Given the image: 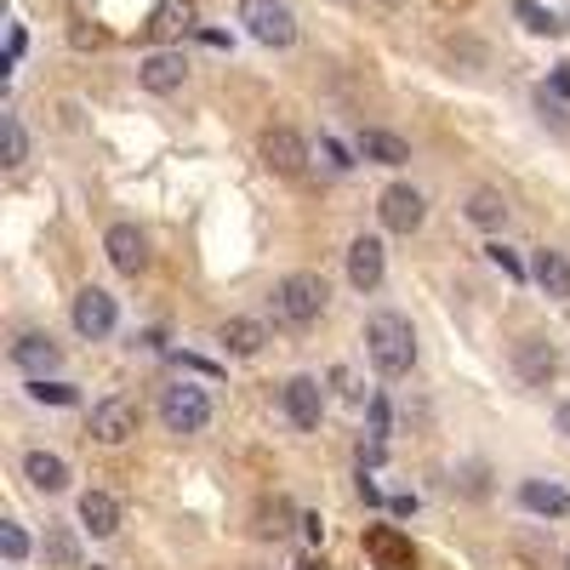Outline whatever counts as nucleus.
Here are the masks:
<instances>
[{"label": "nucleus", "mask_w": 570, "mask_h": 570, "mask_svg": "<svg viewBox=\"0 0 570 570\" xmlns=\"http://www.w3.org/2000/svg\"><path fill=\"white\" fill-rule=\"evenodd\" d=\"M365 360L376 365V376H389V383H400V376H411L416 365V331L405 314L383 308L365 320Z\"/></svg>", "instance_id": "obj_1"}, {"label": "nucleus", "mask_w": 570, "mask_h": 570, "mask_svg": "<svg viewBox=\"0 0 570 570\" xmlns=\"http://www.w3.org/2000/svg\"><path fill=\"white\" fill-rule=\"evenodd\" d=\"M325 303H331V292H325V279L320 274H285L279 285H274V314L285 320V325H314L320 314H325Z\"/></svg>", "instance_id": "obj_2"}, {"label": "nucleus", "mask_w": 570, "mask_h": 570, "mask_svg": "<svg viewBox=\"0 0 570 570\" xmlns=\"http://www.w3.org/2000/svg\"><path fill=\"white\" fill-rule=\"evenodd\" d=\"M160 422H166V434H200V428L212 422V394L200 383H171L160 389Z\"/></svg>", "instance_id": "obj_3"}, {"label": "nucleus", "mask_w": 570, "mask_h": 570, "mask_svg": "<svg viewBox=\"0 0 570 570\" xmlns=\"http://www.w3.org/2000/svg\"><path fill=\"white\" fill-rule=\"evenodd\" d=\"M240 23L257 46H274V52L297 40V18H292L285 0H240Z\"/></svg>", "instance_id": "obj_4"}, {"label": "nucleus", "mask_w": 570, "mask_h": 570, "mask_svg": "<svg viewBox=\"0 0 570 570\" xmlns=\"http://www.w3.org/2000/svg\"><path fill=\"white\" fill-rule=\"evenodd\" d=\"M376 217H383L389 234H416V228L428 223L422 188H411V183H389V188H383V200H376Z\"/></svg>", "instance_id": "obj_5"}, {"label": "nucleus", "mask_w": 570, "mask_h": 570, "mask_svg": "<svg viewBox=\"0 0 570 570\" xmlns=\"http://www.w3.org/2000/svg\"><path fill=\"white\" fill-rule=\"evenodd\" d=\"M69 320H75V331H80V337L104 343L109 331H115V320H120V308H115V297L104 292V285H86V292L75 297V308H69Z\"/></svg>", "instance_id": "obj_6"}, {"label": "nucleus", "mask_w": 570, "mask_h": 570, "mask_svg": "<svg viewBox=\"0 0 570 570\" xmlns=\"http://www.w3.org/2000/svg\"><path fill=\"white\" fill-rule=\"evenodd\" d=\"M104 252H109V263H115V274H126V279H137L142 268H149V234H142L137 223H115V228L104 234Z\"/></svg>", "instance_id": "obj_7"}, {"label": "nucleus", "mask_w": 570, "mask_h": 570, "mask_svg": "<svg viewBox=\"0 0 570 570\" xmlns=\"http://www.w3.org/2000/svg\"><path fill=\"white\" fill-rule=\"evenodd\" d=\"M131 434H137V405L126 394H109L91 405V440L98 445H126Z\"/></svg>", "instance_id": "obj_8"}, {"label": "nucleus", "mask_w": 570, "mask_h": 570, "mask_svg": "<svg viewBox=\"0 0 570 570\" xmlns=\"http://www.w3.org/2000/svg\"><path fill=\"white\" fill-rule=\"evenodd\" d=\"M279 405H285V416H292V428L314 434L320 416H325V389H320V376H292V383L279 389Z\"/></svg>", "instance_id": "obj_9"}, {"label": "nucleus", "mask_w": 570, "mask_h": 570, "mask_svg": "<svg viewBox=\"0 0 570 570\" xmlns=\"http://www.w3.org/2000/svg\"><path fill=\"white\" fill-rule=\"evenodd\" d=\"M513 371H519V383L548 389L553 376H559V348H553L548 337H519V343H513Z\"/></svg>", "instance_id": "obj_10"}, {"label": "nucleus", "mask_w": 570, "mask_h": 570, "mask_svg": "<svg viewBox=\"0 0 570 570\" xmlns=\"http://www.w3.org/2000/svg\"><path fill=\"white\" fill-rule=\"evenodd\" d=\"M383 274H389L383 240H376V234H360V240L348 246V285H354V292H376V285H383Z\"/></svg>", "instance_id": "obj_11"}, {"label": "nucleus", "mask_w": 570, "mask_h": 570, "mask_svg": "<svg viewBox=\"0 0 570 570\" xmlns=\"http://www.w3.org/2000/svg\"><path fill=\"white\" fill-rule=\"evenodd\" d=\"M200 23V7L195 0H160V7L149 12V23H142V35H149L155 46H171V40H183L188 29Z\"/></svg>", "instance_id": "obj_12"}, {"label": "nucleus", "mask_w": 570, "mask_h": 570, "mask_svg": "<svg viewBox=\"0 0 570 570\" xmlns=\"http://www.w3.org/2000/svg\"><path fill=\"white\" fill-rule=\"evenodd\" d=\"M188 80V58L183 52H149L137 63V86L142 91H155V98H166V91H183Z\"/></svg>", "instance_id": "obj_13"}, {"label": "nucleus", "mask_w": 570, "mask_h": 570, "mask_svg": "<svg viewBox=\"0 0 570 570\" xmlns=\"http://www.w3.org/2000/svg\"><path fill=\"white\" fill-rule=\"evenodd\" d=\"M263 166L279 171V177H297V171L308 166V142H303L292 126H274V131L263 137Z\"/></svg>", "instance_id": "obj_14"}, {"label": "nucleus", "mask_w": 570, "mask_h": 570, "mask_svg": "<svg viewBox=\"0 0 570 570\" xmlns=\"http://www.w3.org/2000/svg\"><path fill=\"white\" fill-rule=\"evenodd\" d=\"M7 354H12V365H18V371H29V376H46V371H58V365H63L58 343L46 337V331H23V337H18Z\"/></svg>", "instance_id": "obj_15"}, {"label": "nucleus", "mask_w": 570, "mask_h": 570, "mask_svg": "<svg viewBox=\"0 0 570 570\" xmlns=\"http://www.w3.org/2000/svg\"><path fill=\"white\" fill-rule=\"evenodd\" d=\"M365 553L376 559V570H411V564H416L411 542H405L394 525H371V531H365Z\"/></svg>", "instance_id": "obj_16"}, {"label": "nucleus", "mask_w": 570, "mask_h": 570, "mask_svg": "<svg viewBox=\"0 0 570 570\" xmlns=\"http://www.w3.org/2000/svg\"><path fill=\"white\" fill-rule=\"evenodd\" d=\"M531 279L542 285V297L570 303V263H564V252H553V246L531 252Z\"/></svg>", "instance_id": "obj_17"}, {"label": "nucleus", "mask_w": 570, "mask_h": 570, "mask_svg": "<svg viewBox=\"0 0 570 570\" xmlns=\"http://www.w3.org/2000/svg\"><path fill=\"white\" fill-rule=\"evenodd\" d=\"M23 480L35 491H46V497H58V491H69V462L58 451H29L23 456Z\"/></svg>", "instance_id": "obj_18"}, {"label": "nucleus", "mask_w": 570, "mask_h": 570, "mask_svg": "<svg viewBox=\"0 0 570 570\" xmlns=\"http://www.w3.org/2000/svg\"><path fill=\"white\" fill-rule=\"evenodd\" d=\"M217 343H223L228 354H240V360H252V354H263V343H268V331H263V320H246V314H234V320H223V331H217Z\"/></svg>", "instance_id": "obj_19"}, {"label": "nucleus", "mask_w": 570, "mask_h": 570, "mask_svg": "<svg viewBox=\"0 0 570 570\" xmlns=\"http://www.w3.org/2000/svg\"><path fill=\"white\" fill-rule=\"evenodd\" d=\"M360 160H371V166H405L411 149H405V137H394L383 126H365L360 131Z\"/></svg>", "instance_id": "obj_20"}, {"label": "nucleus", "mask_w": 570, "mask_h": 570, "mask_svg": "<svg viewBox=\"0 0 570 570\" xmlns=\"http://www.w3.org/2000/svg\"><path fill=\"white\" fill-rule=\"evenodd\" d=\"M519 508L542 513V519H564L570 513V491L564 485H548V480H525V485H519Z\"/></svg>", "instance_id": "obj_21"}, {"label": "nucleus", "mask_w": 570, "mask_h": 570, "mask_svg": "<svg viewBox=\"0 0 570 570\" xmlns=\"http://www.w3.org/2000/svg\"><path fill=\"white\" fill-rule=\"evenodd\" d=\"M80 525H86L91 537H115V531H120V502H115L109 491H86V497H80Z\"/></svg>", "instance_id": "obj_22"}, {"label": "nucleus", "mask_w": 570, "mask_h": 570, "mask_svg": "<svg viewBox=\"0 0 570 570\" xmlns=\"http://www.w3.org/2000/svg\"><path fill=\"white\" fill-rule=\"evenodd\" d=\"M462 217H468L473 228H502V223H508V200L497 195V188H473L468 206H462Z\"/></svg>", "instance_id": "obj_23"}, {"label": "nucleus", "mask_w": 570, "mask_h": 570, "mask_svg": "<svg viewBox=\"0 0 570 570\" xmlns=\"http://www.w3.org/2000/svg\"><path fill=\"white\" fill-rule=\"evenodd\" d=\"M0 137H7V166L18 171V166L29 160V131H23V120H18V115H0Z\"/></svg>", "instance_id": "obj_24"}, {"label": "nucleus", "mask_w": 570, "mask_h": 570, "mask_svg": "<svg viewBox=\"0 0 570 570\" xmlns=\"http://www.w3.org/2000/svg\"><path fill=\"white\" fill-rule=\"evenodd\" d=\"M23 394H29L35 405H75V400H80L69 383H46V376H29V383H23Z\"/></svg>", "instance_id": "obj_25"}, {"label": "nucleus", "mask_w": 570, "mask_h": 570, "mask_svg": "<svg viewBox=\"0 0 570 570\" xmlns=\"http://www.w3.org/2000/svg\"><path fill=\"white\" fill-rule=\"evenodd\" d=\"M513 18L525 23L531 35H559V29H564L553 12H542V7H537V0H513Z\"/></svg>", "instance_id": "obj_26"}, {"label": "nucleus", "mask_w": 570, "mask_h": 570, "mask_svg": "<svg viewBox=\"0 0 570 570\" xmlns=\"http://www.w3.org/2000/svg\"><path fill=\"white\" fill-rule=\"evenodd\" d=\"M485 263H491V268H502L508 279H531V263H519V252H508L502 240H491V246H485Z\"/></svg>", "instance_id": "obj_27"}, {"label": "nucleus", "mask_w": 570, "mask_h": 570, "mask_svg": "<svg viewBox=\"0 0 570 570\" xmlns=\"http://www.w3.org/2000/svg\"><path fill=\"white\" fill-rule=\"evenodd\" d=\"M46 553H52V564H63V570L80 564V542H75L69 531H52V537H46Z\"/></svg>", "instance_id": "obj_28"}, {"label": "nucleus", "mask_w": 570, "mask_h": 570, "mask_svg": "<svg viewBox=\"0 0 570 570\" xmlns=\"http://www.w3.org/2000/svg\"><path fill=\"white\" fill-rule=\"evenodd\" d=\"M331 383L343 389V400H348V405H371V400H376V394H365V389H360V376H354L348 365H337V371H331Z\"/></svg>", "instance_id": "obj_29"}, {"label": "nucleus", "mask_w": 570, "mask_h": 570, "mask_svg": "<svg viewBox=\"0 0 570 570\" xmlns=\"http://www.w3.org/2000/svg\"><path fill=\"white\" fill-rule=\"evenodd\" d=\"M0 553H7L12 564L29 559V537H23V525H0Z\"/></svg>", "instance_id": "obj_30"}, {"label": "nucleus", "mask_w": 570, "mask_h": 570, "mask_svg": "<svg viewBox=\"0 0 570 570\" xmlns=\"http://www.w3.org/2000/svg\"><path fill=\"white\" fill-rule=\"evenodd\" d=\"M320 160H325L331 171H348V166H354V160L343 155V142H337V137H320Z\"/></svg>", "instance_id": "obj_31"}, {"label": "nucleus", "mask_w": 570, "mask_h": 570, "mask_svg": "<svg viewBox=\"0 0 570 570\" xmlns=\"http://www.w3.org/2000/svg\"><path fill=\"white\" fill-rule=\"evenodd\" d=\"M371 440H389V400H371Z\"/></svg>", "instance_id": "obj_32"}, {"label": "nucleus", "mask_w": 570, "mask_h": 570, "mask_svg": "<svg viewBox=\"0 0 570 570\" xmlns=\"http://www.w3.org/2000/svg\"><path fill=\"white\" fill-rule=\"evenodd\" d=\"M18 58H23V29H12V35H7V75L18 69Z\"/></svg>", "instance_id": "obj_33"}, {"label": "nucleus", "mask_w": 570, "mask_h": 570, "mask_svg": "<svg viewBox=\"0 0 570 570\" xmlns=\"http://www.w3.org/2000/svg\"><path fill=\"white\" fill-rule=\"evenodd\" d=\"M360 497H365V508H383V491H376L371 480H360Z\"/></svg>", "instance_id": "obj_34"}, {"label": "nucleus", "mask_w": 570, "mask_h": 570, "mask_svg": "<svg viewBox=\"0 0 570 570\" xmlns=\"http://www.w3.org/2000/svg\"><path fill=\"white\" fill-rule=\"evenodd\" d=\"M553 422H559V434H564V440H570V400H564V405H559V416H553Z\"/></svg>", "instance_id": "obj_35"}, {"label": "nucleus", "mask_w": 570, "mask_h": 570, "mask_svg": "<svg viewBox=\"0 0 570 570\" xmlns=\"http://www.w3.org/2000/svg\"><path fill=\"white\" fill-rule=\"evenodd\" d=\"M292 570H314V564H292Z\"/></svg>", "instance_id": "obj_36"}, {"label": "nucleus", "mask_w": 570, "mask_h": 570, "mask_svg": "<svg viewBox=\"0 0 570 570\" xmlns=\"http://www.w3.org/2000/svg\"><path fill=\"white\" fill-rule=\"evenodd\" d=\"M564 570H570V553H564Z\"/></svg>", "instance_id": "obj_37"}]
</instances>
